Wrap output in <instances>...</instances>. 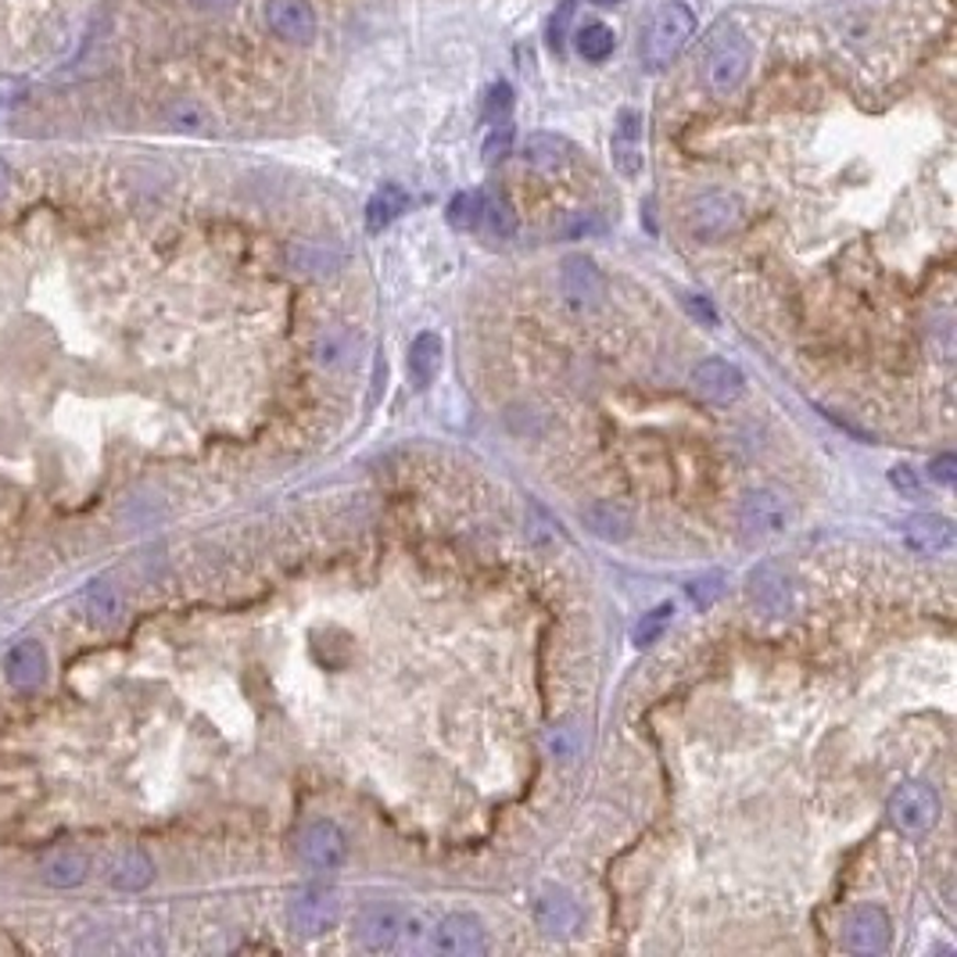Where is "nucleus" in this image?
<instances>
[{"label": "nucleus", "instance_id": "obj_1", "mask_svg": "<svg viewBox=\"0 0 957 957\" xmlns=\"http://www.w3.org/2000/svg\"><path fill=\"white\" fill-rule=\"evenodd\" d=\"M696 33V15L681 4V0H667V4L656 8V15L646 25V40H642V65L649 73H660V68L671 65L681 47L689 44Z\"/></svg>", "mask_w": 957, "mask_h": 957}, {"label": "nucleus", "instance_id": "obj_2", "mask_svg": "<svg viewBox=\"0 0 957 957\" xmlns=\"http://www.w3.org/2000/svg\"><path fill=\"white\" fill-rule=\"evenodd\" d=\"M749 65H754V47L739 30H724L714 36L703 62V87L714 98H732L746 84Z\"/></svg>", "mask_w": 957, "mask_h": 957}, {"label": "nucleus", "instance_id": "obj_3", "mask_svg": "<svg viewBox=\"0 0 957 957\" xmlns=\"http://www.w3.org/2000/svg\"><path fill=\"white\" fill-rule=\"evenodd\" d=\"M939 792L933 786L925 782H904L893 789L890 803H886V814H890V822L908 832V836H922V832H928L936 822H939Z\"/></svg>", "mask_w": 957, "mask_h": 957}, {"label": "nucleus", "instance_id": "obj_4", "mask_svg": "<svg viewBox=\"0 0 957 957\" xmlns=\"http://www.w3.org/2000/svg\"><path fill=\"white\" fill-rule=\"evenodd\" d=\"M689 230L700 241H721L743 223V201L732 190H706L689 204Z\"/></svg>", "mask_w": 957, "mask_h": 957}, {"label": "nucleus", "instance_id": "obj_5", "mask_svg": "<svg viewBox=\"0 0 957 957\" xmlns=\"http://www.w3.org/2000/svg\"><path fill=\"white\" fill-rule=\"evenodd\" d=\"M559 291L574 312H596L607 302V277L588 255H567L559 266Z\"/></svg>", "mask_w": 957, "mask_h": 957}, {"label": "nucleus", "instance_id": "obj_6", "mask_svg": "<svg viewBox=\"0 0 957 957\" xmlns=\"http://www.w3.org/2000/svg\"><path fill=\"white\" fill-rule=\"evenodd\" d=\"M431 947L445 957H481L488 950V933L481 919L456 911V914H445V919L434 925Z\"/></svg>", "mask_w": 957, "mask_h": 957}, {"label": "nucleus", "instance_id": "obj_7", "mask_svg": "<svg viewBox=\"0 0 957 957\" xmlns=\"http://www.w3.org/2000/svg\"><path fill=\"white\" fill-rule=\"evenodd\" d=\"M739 527L754 538H775L789 527V505L771 488L746 491L739 502Z\"/></svg>", "mask_w": 957, "mask_h": 957}, {"label": "nucleus", "instance_id": "obj_8", "mask_svg": "<svg viewBox=\"0 0 957 957\" xmlns=\"http://www.w3.org/2000/svg\"><path fill=\"white\" fill-rule=\"evenodd\" d=\"M298 854H302L309 868L337 871V868H345V860H348V836L341 832V825L323 817V822H312L302 828V836H298Z\"/></svg>", "mask_w": 957, "mask_h": 957}, {"label": "nucleus", "instance_id": "obj_9", "mask_svg": "<svg viewBox=\"0 0 957 957\" xmlns=\"http://www.w3.org/2000/svg\"><path fill=\"white\" fill-rule=\"evenodd\" d=\"M692 391L710 405H732L743 399L746 377L728 359H703L692 366Z\"/></svg>", "mask_w": 957, "mask_h": 957}, {"label": "nucleus", "instance_id": "obj_10", "mask_svg": "<svg viewBox=\"0 0 957 957\" xmlns=\"http://www.w3.org/2000/svg\"><path fill=\"white\" fill-rule=\"evenodd\" d=\"M890 919H886L882 908H854L850 914L843 919V943L850 954H860V957H875L882 954L886 947H890Z\"/></svg>", "mask_w": 957, "mask_h": 957}, {"label": "nucleus", "instance_id": "obj_11", "mask_svg": "<svg viewBox=\"0 0 957 957\" xmlns=\"http://www.w3.org/2000/svg\"><path fill=\"white\" fill-rule=\"evenodd\" d=\"M402 933H405V911L399 904H385V900H380V904H370L359 914V922H355V936H359L363 947L374 950V954L394 950Z\"/></svg>", "mask_w": 957, "mask_h": 957}, {"label": "nucleus", "instance_id": "obj_12", "mask_svg": "<svg viewBox=\"0 0 957 957\" xmlns=\"http://www.w3.org/2000/svg\"><path fill=\"white\" fill-rule=\"evenodd\" d=\"M266 25L294 47L312 44L320 30L316 11H312L309 0H266Z\"/></svg>", "mask_w": 957, "mask_h": 957}, {"label": "nucleus", "instance_id": "obj_13", "mask_svg": "<svg viewBox=\"0 0 957 957\" xmlns=\"http://www.w3.org/2000/svg\"><path fill=\"white\" fill-rule=\"evenodd\" d=\"M746 592H749V603H754L760 613H768V617H786V613L792 610V581H789V574L775 564H760L754 574H749Z\"/></svg>", "mask_w": 957, "mask_h": 957}, {"label": "nucleus", "instance_id": "obj_14", "mask_svg": "<svg viewBox=\"0 0 957 957\" xmlns=\"http://www.w3.org/2000/svg\"><path fill=\"white\" fill-rule=\"evenodd\" d=\"M341 904L331 890H302L291 900V925L302 936H323L337 925Z\"/></svg>", "mask_w": 957, "mask_h": 957}, {"label": "nucleus", "instance_id": "obj_15", "mask_svg": "<svg viewBox=\"0 0 957 957\" xmlns=\"http://www.w3.org/2000/svg\"><path fill=\"white\" fill-rule=\"evenodd\" d=\"M610 152H613V166H617L624 180H635L642 173V162H646V155H642V115L635 108H621L617 112Z\"/></svg>", "mask_w": 957, "mask_h": 957}, {"label": "nucleus", "instance_id": "obj_16", "mask_svg": "<svg viewBox=\"0 0 957 957\" xmlns=\"http://www.w3.org/2000/svg\"><path fill=\"white\" fill-rule=\"evenodd\" d=\"M287 266H291L298 277L326 280L345 266V252L326 241H294L291 248H287Z\"/></svg>", "mask_w": 957, "mask_h": 957}, {"label": "nucleus", "instance_id": "obj_17", "mask_svg": "<svg viewBox=\"0 0 957 957\" xmlns=\"http://www.w3.org/2000/svg\"><path fill=\"white\" fill-rule=\"evenodd\" d=\"M904 542L919 556H947L954 549L957 535H954V524L947 521V516L919 513L904 524Z\"/></svg>", "mask_w": 957, "mask_h": 957}, {"label": "nucleus", "instance_id": "obj_18", "mask_svg": "<svg viewBox=\"0 0 957 957\" xmlns=\"http://www.w3.org/2000/svg\"><path fill=\"white\" fill-rule=\"evenodd\" d=\"M521 158L527 169H535L542 176H556L570 166V144L556 133H531L521 147Z\"/></svg>", "mask_w": 957, "mask_h": 957}, {"label": "nucleus", "instance_id": "obj_19", "mask_svg": "<svg viewBox=\"0 0 957 957\" xmlns=\"http://www.w3.org/2000/svg\"><path fill=\"white\" fill-rule=\"evenodd\" d=\"M581 524L592 531L596 538H603V542L632 538V513H627L624 505L610 502V499H596V502L581 505Z\"/></svg>", "mask_w": 957, "mask_h": 957}, {"label": "nucleus", "instance_id": "obj_20", "mask_svg": "<svg viewBox=\"0 0 957 957\" xmlns=\"http://www.w3.org/2000/svg\"><path fill=\"white\" fill-rule=\"evenodd\" d=\"M445 363V341L437 334H420L413 345H409V377H413L416 388H431L437 374H442Z\"/></svg>", "mask_w": 957, "mask_h": 957}, {"label": "nucleus", "instance_id": "obj_21", "mask_svg": "<svg viewBox=\"0 0 957 957\" xmlns=\"http://www.w3.org/2000/svg\"><path fill=\"white\" fill-rule=\"evenodd\" d=\"M355 348H359V337H352V331H345V326H326L316 337V345H312V359L326 366V370H345V366H352Z\"/></svg>", "mask_w": 957, "mask_h": 957}, {"label": "nucleus", "instance_id": "obj_22", "mask_svg": "<svg viewBox=\"0 0 957 957\" xmlns=\"http://www.w3.org/2000/svg\"><path fill=\"white\" fill-rule=\"evenodd\" d=\"M405 209H409L405 190L399 183H385L370 198V204H366V230H370V234H380V230H388Z\"/></svg>", "mask_w": 957, "mask_h": 957}, {"label": "nucleus", "instance_id": "obj_23", "mask_svg": "<svg viewBox=\"0 0 957 957\" xmlns=\"http://www.w3.org/2000/svg\"><path fill=\"white\" fill-rule=\"evenodd\" d=\"M535 919H538V925L545 928V933L559 936V933H570V928L578 925L581 911L567 893H545L538 900V908H535Z\"/></svg>", "mask_w": 957, "mask_h": 957}, {"label": "nucleus", "instance_id": "obj_24", "mask_svg": "<svg viewBox=\"0 0 957 957\" xmlns=\"http://www.w3.org/2000/svg\"><path fill=\"white\" fill-rule=\"evenodd\" d=\"M47 671V660H44V649H40V642H22V646L8 656V678L15 681V686H36L40 678H44Z\"/></svg>", "mask_w": 957, "mask_h": 957}, {"label": "nucleus", "instance_id": "obj_25", "mask_svg": "<svg viewBox=\"0 0 957 957\" xmlns=\"http://www.w3.org/2000/svg\"><path fill=\"white\" fill-rule=\"evenodd\" d=\"M574 47H578L585 62H607L613 47H617V36H613V30L603 22H585L578 25V33H574Z\"/></svg>", "mask_w": 957, "mask_h": 957}, {"label": "nucleus", "instance_id": "obj_26", "mask_svg": "<svg viewBox=\"0 0 957 957\" xmlns=\"http://www.w3.org/2000/svg\"><path fill=\"white\" fill-rule=\"evenodd\" d=\"M481 212H485V190H459V194L448 201V223L453 230H481Z\"/></svg>", "mask_w": 957, "mask_h": 957}, {"label": "nucleus", "instance_id": "obj_27", "mask_svg": "<svg viewBox=\"0 0 957 957\" xmlns=\"http://www.w3.org/2000/svg\"><path fill=\"white\" fill-rule=\"evenodd\" d=\"M481 226L488 230L491 237H513L516 234V212L513 204L505 201L502 194H485V212H481Z\"/></svg>", "mask_w": 957, "mask_h": 957}, {"label": "nucleus", "instance_id": "obj_28", "mask_svg": "<svg viewBox=\"0 0 957 957\" xmlns=\"http://www.w3.org/2000/svg\"><path fill=\"white\" fill-rule=\"evenodd\" d=\"M671 617H675V607L671 603H660V607H653L649 613H642V621L635 624V646L638 649H649L653 642H660V635L667 632V627H671Z\"/></svg>", "mask_w": 957, "mask_h": 957}, {"label": "nucleus", "instance_id": "obj_29", "mask_svg": "<svg viewBox=\"0 0 957 957\" xmlns=\"http://www.w3.org/2000/svg\"><path fill=\"white\" fill-rule=\"evenodd\" d=\"M115 882H119V886H126V890H141V886L152 882V865H147V857L130 854V857L115 868Z\"/></svg>", "mask_w": 957, "mask_h": 957}, {"label": "nucleus", "instance_id": "obj_30", "mask_svg": "<svg viewBox=\"0 0 957 957\" xmlns=\"http://www.w3.org/2000/svg\"><path fill=\"white\" fill-rule=\"evenodd\" d=\"M481 112H485L488 122H499V119L510 115L513 112V87L510 84H491L488 93H485V101H481Z\"/></svg>", "mask_w": 957, "mask_h": 957}, {"label": "nucleus", "instance_id": "obj_31", "mask_svg": "<svg viewBox=\"0 0 957 957\" xmlns=\"http://www.w3.org/2000/svg\"><path fill=\"white\" fill-rule=\"evenodd\" d=\"M717 596H721V578L717 574H706V578H696L692 585H689V599L700 610H706V607H714L717 603Z\"/></svg>", "mask_w": 957, "mask_h": 957}, {"label": "nucleus", "instance_id": "obj_32", "mask_svg": "<svg viewBox=\"0 0 957 957\" xmlns=\"http://www.w3.org/2000/svg\"><path fill=\"white\" fill-rule=\"evenodd\" d=\"M169 122L176 130H190V133H201L204 126H209V119H204L198 104H176L169 112Z\"/></svg>", "mask_w": 957, "mask_h": 957}, {"label": "nucleus", "instance_id": "obj_33", "mask_svg": "<svg viewBox=\"0 0 957 957\" xmlns=\"http://www.w3.org/2000/svg\"><path fill=\"white\" fill-rule=\"evenodd\" d=\"M510 152H513V130L502 122V126H499V130H491V136L485 141V162L491 166V162H502Z\"/></svg>", "mask_w": 957, "mask_h": 957}, {"label": "nucleus", "instance_id": "obj_34", "mask_svg": "<svg viewBox=\"0 0 957 957\" xmlns=\"http://www.w3.org/2000/svg\"><path fill=\"white\" fill-rule=\"evenodd\" d=\"M681 305H686L689 316L700 320L703 326H717V312H714V305H710L703 294H681Z\"/></svg>", "mask_w": 957, "mask_h": 957}, {"label": "nucleus", "instance_id": "obj_35", "mask_svg": "<svg viewBox=\"0 0 957 957\" xmlns=\"http://www.w3.org/2000/svg\"><path fill=\"white\" fill-rule=\"evenodd\" d=\"M90 599H93V610H98L101 617H115V613H119V596L108 585H93Z\"/></svg>", "mask_w": 957, "mask_h": 957}, {"label": "nucleus", "instance_id": "obj_36", "mask_svg": "<svg viewBox=\"0 0 957 957\" xmlns=\"http://www.w3.org/2000/svg\"><path fill=\"white\" fill-rule=\"evenodd\" d=\"M928 477L939 485H954L957 481V459L954 456H936L933 463H928Z\"/></svg>", "mask_w": 957, "mask_h": 957}, {"label": "nucleus", "instance_id": "obj_37", "mask_svg": "<svg viewBox=\"0 0 957 957\" xmlns=\"http://www.w3.org/2000/svg\"><path fill=\"white\" fill-rule=\"evenodd\" d=\"M570 11H574V0H567V4L559 8V15L553 19V33H549V44H553V51H564V22L570 19Z\"/></svg>", "mask_w": 957, "mask_h": 957}, {"label": "nucleus", "instance_id": "obj_38", "mask_svg": "<svg viewBox=\"0 0 957 957\" xmlns=\"http://www.w3.org/2000/svg\"><path fill=\"white\" fill-rule=\"evenodd\" d=\"M549 749H553L556 757H574V743H570L567 728H553L549 732Z\"/></svg>", "mask_w": 957, "mask_h": 957}, {"label": "nucleus", "instance_id": "obj_39", "mask_svg": "<svg viewBox=\"0 0 957 957\" xmlns=\"http://www.w3.org/2000/svg\"><path fill=\"white\" fill-rule=\"evenodd\" d=\"M893 485H897V488H904V491H914V488H919V485H914L911 467H897V470H893Z\"/></svg>", "mask_w": 957, "mask_h": 957}, {"label": "nucleus", "instance_id": "obj_40", "mask_svg": "<svg viewBox=\"0 0 957 957\" xmlns=\"http://www.w3.org/2000/svg\"><path fill=\"white\" fill-rule=\"evenodd\" d=\"M8 183H11V173H8V166H4V162H0V198L8 194Z\"/></svg>", "mask_w": 957, "mask_h": 957}, {"label": "nucleus", "instance_id": "obj_41", "mask_svg": "<svg viewBox=\"0 0 957 957\" xmlns=\"http://www.w3.org/2000/svg\"><path fill=\"white\" fill-rule=\"evenodd\" d=\"M201 8H212V11H219V8H230L234 4V0H198Z\"/></svg>", "mask_w": 957, "mask_h": 957}, {"label": "nucleus", "instance_id": "obj_42", "mask_svg": "<svg viewBox=\"0 0 957 957\" xmlns=\"http://www.w3.org/2000/svg\"><path fill=\"white\" fill-rule=\"evenodd\" d=\"M592 4H603V8H610V4H621V0H592Z\"/></svg>", "mask_w": 957, "mask_h": 957}]
</instances>
